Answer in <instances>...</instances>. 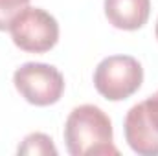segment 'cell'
Returning a JSON list of instances; mask_svg holds the SVG:
<instances>
[{
  "mask_svg": "<svg viewBox=\"0 0 158 156\" xmlns=\"http://www.w3.org/2000/svg\"><path fill=\"white\" fill-rule=\"evenodd\" d=\"M64 142L72 156L118 154L112 145V123L99 107H76L64 123Z\"/></svg>",
  "mask_w": 158,
  "mask_h": 156,
  "instance_id": "1",
  "label": "cell"
},
{
  "mask_svg": "<svg viewBox=\"0 0 158 156\" xmlns=\"http://www.w3.org/2000/svg\"><path fill=\"white\" fill-rule=\"evenodd\" d=\"M143 81L142 64L131 55L105 57L94 72L96 90L109 101H121L131 97Z\"/></svg>",
  "mask_w": 158,
  "mask_h": 156,
  "instance_id": "2",
  "label": "cell"
},
{
  "mask_svg": "<svg viewBox=\"0 0 158 156\" xmlns=\"http://www.w3.org/2000/svg\"><path fill=\"white\" fill-rule=\"evenodd\" d=\"M15 88L20 96L37 107H48L61 99L64 92L63 74L46 63H24L13 74Z\"/></svg>",
  "mask_w": 158,
  "mask_h": 156,
  "instance_id": "3",
  "label": "cell"
},
{
  "mask_svg": "<svg viewBox=\"0 0 158 156\" xmlns=\"http://www.w3.org/2000/svg\"><path fill=\"white\" fill-rule=\"evenodd\" d=\"M13 42L31 53H44L59 40V24L42 7H26L9 26Z\"/></svg>",
  "mask_w": 158,
  "mask_h": 156,
  "instance_id": "4",
  "label": "cell"
},
{
  "mask_svg": "<svg viewBox=\"0 0 158 156\" xmlns=\"http://www.w3.org/2000/svg\"><path fill=\"white\" fill-rule=\"evenodd\" d=\"M123 130L125 140L134 153L142 156H158V132L145 116L143 103H138L129 109Z\"/></svg>",
  "mask_w": 158,
  "mask_h": 156,
  "instance_id": "5",
  "label": "cell"
},
{
  "mask_svg": "<svg viewBox=\"0 0 158 156\" xmlns=\"http://www.w3.org/2000/svg\"><path fill=\"white\" fill-rule=\"evenodd\" d=\"M151 13V0H105V15L118 30L142 28Z\"/></svg>",
  "mask_w": 158,
  "mask_h": 156,
  "instance_id": "6",
  "label": "cell"
},
{
  "mask_svg": "<svg viewBox=\"0 0 158 156\" xmlns=\"http://www.w3.org/2000/svg\"><path fill=\"white\" fill-rule=\"evenodd\" d=\"M19 154H30V156H46V154H57V149L53 145V140L42 132H31L28 134L22 143L17 149Z\"/></svg>",
  "mask_w": 158,
  "mask_h": 156,
  "instance_id": "7",
  "label": "cell"
},
{
  "mask_svg": "<svg viewBox=\"0 0 158 156\" xmlns=\"http://www.w3.org/2000/svg\"><path fill=\"white\" fill-rule=\"evenodd\" d=\"M30 0H0V31L9 30L19 13L28 7Z\"/></svg>",
  "mask_w": 158,
  "mask_h": 156,
  "instance_id": "8",
  "label": "cell"
},
{
  "mask_svg": "<svg viewBox=\"0 0 158 156\" xmlns=\"http://www.w3.org/2000/svg\"><path fill=\"white\" fill-rule=\"evenodd\" d=\"M142 103H143V110H145V116L149 119V123L158 132V92H155L153 96H149Z\"/></svg>",
  "mask_w": 158,
  "mask_h": 156,
  "instance_id": "9",
  "label": "cell"
},
{
  "mask_svg": "<svg viewBox=\"0 0 158 156\" xmlns=\"http://www.w3.org/2000/svg\"><path fill=\"white\" fill-rule=\"evenodd\" d=\"M156 39H158V20H156Z\"/></svg>",
  "mask_w": 158,
  "mask_h": 156,
  "instance_id": "10",
  "label": "cell"
}]
</instances>
